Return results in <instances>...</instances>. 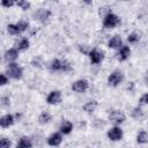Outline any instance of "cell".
<instances>
[{"mask_svg":"<svg viewBox=\"0 0 148 148\" xmlns=\"http://www.w3.org/2000/svg\"><path fill=\"white\" fill-rule=\"evenodd\" d=\"M8 77H12L14 80H18L23 75V69L21 66H18L16 62H10L7 66V72H6Z\"/></svg>","mask_w":148,"mask_h":148,"instance_id":"obj_1","label":"cell"},{"mask_svg":"<svg viewBox=\"0 0 148 148\" xmlns=\"http://www.w3.org/2000/svg\"><path fill=\"white\" fill-rule=\"evenodd\" d=\"M51 69L54 71V72H59V71H62V72H69L72 69V66L71 64L67 61V60H60V59H53L51 61V65H50Z\"/></svg>","mask_w":148,"mask_h":148,"instance_id":"obj_2","label":"cell"},{"mask_svg":"<svg viewBox=\"0 0 148 148\" xmlns=\"http://www.w3.org/2000/svg\"><path fill=\"white\" fill-rule=\"evenodd\" d=\"M120 23V18L118 15L113 14V13H108L104 18H103V27L106 29H113L114 27H117Z\"/></svg>","mask_w":148,"mask_h":148,"instance_id":"obj_3","label":"cell"},{"mask_svg":"<svg viewBox=\"0 0 148 148\" xmlns=\"http://www.w3.org/2000/svg\"><path fill=\"white\" fill-rule=\"evenodd\" d=\"M109 120H110L111 123H113L116 126H118V125L123 124V123L126 120V116H125V113H124L123 111H120V110H113V111H111L110 114H109Z\"/></svg>","mask_w":148,"mask_h":148,"instance_id":"obj_4","label":"cell"},{"mask_svg":"<svg viewBox=\"0 0 148 148\" xmlns=\"http://www.w3.org/2000/svg\"><path fill=\"white\" fill-rule=\"evenodd\" d=\"M124 80V74L120 71H113L109 76H108V83L111 87H117Z\"/></svg>","mask_w":148,"mask_h":148,"instance_id":"obj_5","label":"cell"},{"mask_svg":"<svg viewBox=\"0 0 148 148\" xmlns=\"http://www.w3.org/2000/svg\"><path fill=\"white\" fill-rule=\"evenodd\" d=\"M88 56H89V59H90V62L94 64V65H98L102 62L103 58H104V53L102 51H99L98 49H91L89 52H88Z\"/></svg>","mask_w":148,"mask_h":148,"instance_id":"obj_6","label":"cell"},{"mask_svg":"<svg viewBox=\"0 0 148 148\" xmlns=\"http://www.w3.org/2000/svg\"><path fill=\"white\" fill-rule=\"evenodd\" d=\"M124 132L119 126H113L108 131V138L111 141H119L123 139Z\"/></svg>","mask_w":148,"mask_h":148,"instance_id":"obj_7","label":"cell"},{"mask_svg":"<svg viewBox=\"0 0 148 148\" xmlns=\"http://www.w3.org/2000/svg\"><path fill=\"white\" fill-rule=\"evenodd\" d=\"M89 88V82L87 80H76L75 82L72 83V90L75 92H84Z\"/></svg>","mask_w":148,"mask_h":148,"instance_id":"obj_8","label":"cell"},{"mask_svg":"<svg viewBox=\"0 0 148 148\" xmlns=\"http://www.w3.org/2000/svg\"><path fill=\"white\" fill-rule=\"evenodd\" d=\"M46 102L51 105H56V104H59L61 102V92L59 90H52L47 97H46Z\"/></svg>","mask_w":148,"mask_h":148,"instance_id":"obj_9","label":"cell"},{"mask_svg":"<svg viewBox=\"0 0 148 148\" xmlns=\"http://www.w3.org/2000/svg\"><path fill=\"white\" fill-rule=\"evenodd\" d=\"M62 142V135L59 132H54L52 133L49 138H47V145L52 146V147H57Z\"/></svg>","mask_w":148,"mask_h":148,"instance_id":"obj_10","label":"cell"},{"mask_svg":"<svg viewBox=\"0 0 148 148\" xmlns=\"http://www.w3.org/2000/svg\"><path fill=\"white\" fill-rule=\"evenodd\" d=\"M130 56H131V49H130L127 45H123V46L119 49L118 53H117V58H118L119 61H125V60H127V59L130 58Z\"/></svg>","mask_w":148,"mask_h":148,"instance_id":"obj_11","label":"cell"},{"mask_svg":"<svg viewBox=\"0 0 148 148\" xmlns=\"http://www.w3.org/2000/svg\"><path fill=\"white\" fill-rule=\"evenodd\" d=\"M108 46L110 49H120L123 46V39L119 35H116L113 37H111L108 42Z\"/></svg>","mask_w":148,"mask_h":148,"instance_id":"obj_12","label":"cell"},{"mask_svg":"<svg viewBox=\"0 0 148 148\" xmlns=\"http://www.w3.org/2000/svg\"><path fill=\"white\" fill-rule=\"evenodd\" d=\"M18 58V50L16 47H12L9 50L6 51L5 53V59L10 64V62H14L16 59Z\"/></svg>","mask_w":148,"mask_h":148,"instance_id":"obj_13","label":"cell"},{"mask_svg":"<svg viewBox=\"0 0 148 148\" xmlns=\"http://www.w3.org/2000/svg\"><path fill=\"white\" fill-rule=\"evenodd\" d=\"M14 121H15L14 116L8 113V114H5V116H2V117L0 118V126H1L2 128L9 127V126H12V125L14 124Z\"/></svg>","mask_w":148,"mask_h":148,"instance_id":"obj_14","label":"cell"},{"mask_svg":"<svg viewBox=\"0 0 148 148\" xmlns=\"http://www.w3.org/2000/svg\"><path fill=\"white\" fill-rule=\"evenodd\" d=\"M61 134H69L73 131V123L69 120H64L59 127Z\"/></svg>","mask_w":148,"mask_h":148,"instance_id":"obj_15","label":"cell"},{"mask_svg":"<svg viewBox=\"0 0 148 148\" xmlns=\"http://www.w3.org/2000/svg\"><path fill=\"white\" fill-rule=\"evenodd\" d=\"M16 148H32V142H31L30 138H28V136L20 138V140L17 141Z\"/></svg>","mask_w":148,"mask_h":148,"instance_id":"obj_16","label":"cell"},{"mask_svg":"<svg viewBox=\"0 0 148 148\" xmlns=\"http://www.w3.org/2000/svg\"><path fill=\"white\" fill-rule=\"evenodd\" d=\"M15 45H16V49H17L18 51H24V50L29 49V46H30V42H29L28 38H21L18 42H16Z\"/></svg>","mask_w":148,"mask_h":148,"instance_id":"obj_17","label":"cell"},{"mask_svg":"<svg viewBox=\"0 0 148 148\" xmlns=\"http://www.w3.org/2000/svg\"><path fill=\"white\" fill-rule=\"evenodd\" d=\"M51 119H52V116H51L47 111H43V112L38 116V121H39V124H47V123L51 121Z\"/></svg>","mask_w":148,"mask_h":148,"instance_id":"obj_18","label":"cell"},{"mask_svg":"<svg viewBox=\"0 0 148 148\" xmlns=\"http://www.w3.org/2000/svg\"><path fill=\"white\" fill-rule=\"evenodd\" d=\"M96 108H97V102H96V101H89V102H87V103L83 105V110H84L86 112H88V113L94 112V111L96 110Z\"/></svg>","mask_w":148,"mask_h":148,"instance_id":"obj_19","label":"cell"},{"mask_svg":"<svg viewBox=\"0 0 148 148\" xmlns=\"http://www.w3.org/2000/svg\"><path fill=\"white\" fill-rule=\"evenodd\" d=\"M136 142L141 143V145L147 143L148 142V133L146 131H140L136 135Z\"/></svg>","mask_w":148,"mask_h":148,"instance_id":"obj_20","label":"cell"},{"mask_svg":"<svg viewBox=\"0 0 148 148\" xmlns=\"http://www.w3.org/2000/svg\"><path fill=\"white\" fill-rule=\"evenodd\" d=\"M7 31L10 35H18V34H21V31H20V29H18L16 23L15 24H8L7 25Z\"/></svg>","mask_w":148,"mask_h":148,"instance_id":"obj_21","label":"cell"},{"mask_svg":"<svg viewBox=\"0 0 148 148\" xmlns=\"http://www.w3.org/2000/svg\"><path fill=\"white\" fill-rule=\"evenodd\" d=\"M127 40H128L131 44H135V43H138V42L140 40V36H139L136 32H132V34H130V35L127 36Z\"/></svg>","mask_w":148,"mask_h":148,"instance_id":"obj_22","label":"cell"},{"mask_svg":"<svg viewBox=\"0 0 148 148\" xmlns=\"http://www.w3.org/2000/svg\"><path fill=\"white\" fill-rule=\"evenodd\" d=\"M17 24V27H18V29H20V31L21 32H23V31H25L28 28H29V23L27 22V21H20V22H17L16 23Z\"/></svg>","mask_w":148,"mask_h":148,"instance_id":"obj_23","label":"cell"},{"mask_svg":"<svg viewBox=\"0 0 148 148\" xmlns=\"http://www.w3.org/2000/svg\"><path fill=\"white\" fill-rule=\"evenodd\" d=\"M10 146H12V142H10L9 139L2 138L0 140V148H10Z\"/></svg>","mask_w":148,"mask_h":148,"instance_id":"obj_24","label":"cell"},{"mask_svg":"<svg viewBox=\"0 0 148 148\" xmlns=\"http://www.w3.org/2000/svg\"><path fill=\"white\" fill-rule=\"evenodd\" d=\"M16 5H17L21 9H23V10H25V9H28V8L30 7V2H28V1H18Z\"/></svg>","mask_w":148,"mask_h":148,"instance_id":"obj_25","label":"cell"},{"mask_svg":"<svg viewBox=\"0 0 148 148\" xmlns=\"http://www.w3.org/2000/svg\"><path fill=\"white\" fill-rule=\"evenodd\" d=\"M8 83V76L6 74H1L0 75V84L1 86H6Z\"/></svg>","mask_w":148,"mask_h":148,"instance_id":"obj_26","label":"cell"},{"mask_svg":"<svg viewBox=\"0 0 148 148\" xmlns=\"http://www.w3.org/2000/svg\"><path fill=\"white\" fill-rule=\"evenodd\" d=\"M139 103H140V104H148V92L143 94V95L140 97Z\"/></svg>","mask_w":148,"mask_h":148,"instance_id":"obj_27","label":"cell"},{"mask_svg":"<svg viewBox=\"0 0 148 148\" xmlns=\"http://www.w3.org/2000/svg\"><path fill=\"white\" fill-rule=\"evenodd\" d=\"M1 5L3 7H12L14 5V1H8V0H2L1 1Z\"/></svg>","mask_w":148,"mask_h":148,"instance_id":"obj_28","label":"cell"},{"mask_svg":"<svg viewBox=\"0 0 148 148\" xmlns=\"http://www.w3.org/2000/svg\"><path fill=\"white\" fill-rule=\"evenodd\" d=\"M147 80H148V73H147Z\"/></svg>","mask_w":148,"mask_h":148,"instance_id":"obj_29","label":"cell"}]
</instances>
